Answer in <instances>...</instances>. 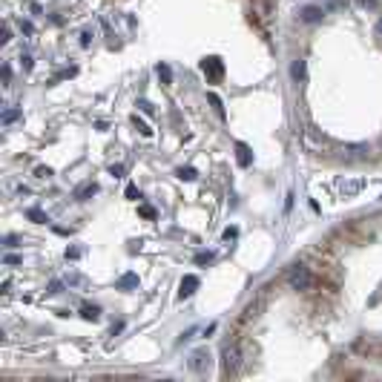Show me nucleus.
<instances>
[{
	"label": "nucleus",
	"mask_w": 382,
	"mask_h": 382,
	"mask_svg": "<svg viewBox=\"0 0 382 382\" xmlns=\"http://www.w3.org/2000/svg\"><path fill=\"white\" fill-rule=\"evenodd\" d=\"M198 284H201V282H198V276H193V273L184 276L181 284H178V299H190V296L198 290Z\"/></svg>",
	"instance_id": "3"
},
{
	"label": "nucleus",
	"mask_w": 382,
	"mask_h": 382,
	"mask_svg": "<svg viewBox=\"0 0 382 382\" xmlns=\"http://www.w3.org/2000/svg\"><path fill=\"white\" fill-rule=\"evenodd\" d=\"M0 290H3V293H9V290H12V279H6V282L0 284Z\"/></svg>",
	"instance_id": "38"
},
{
	"label": "nucleus",
	"mask_w": 382,
	"mask_h": 382,
	"mask_svg": "<svg viewBox=\"0 0 382 382\" xmlns=\"http://www.w3.org/2000/svg\"><path fill=\"white\" fill-rule=\"evenodd\" d=\"M236 236H239V230H236V227H227V230H224V239H227V241L236 239Z\"/></svg>",
	"instance_id": "31"
},
{
	"label": "nucleus",
	"mask_w": 382,
	"mask_h": 382,
	"mask_svg": "<svg viewBox=\"0 0 382 382\" xmlns=\"http://www.w3.org/2000/svg\"><path fill=\"white\" fill-rule=\"evenodd\" d=\"M287 284H290V290H311L313 273L305 265H293L287 270Z\"/></svg>",
	"instance_id": "2"
},
{
	"label": "nucleus",
	"mask_w": 382,
	"mask_h": 382,
	"mask_svg": "<svg viewBox=\"0 0 382 382\" xmlns=\"http://www.w3.org/2000/svg\"><path fill=\"white\" fill-rule=\"evenodd\" d=\"M259 311H262V299H256V302H250L247 308H244V319H253V316H259Z\"/></svg>",
	"instance_id": "17"
},
{
	"label": "nucleus",
	"mask_w": 382,
	"mask_h": 382,
	"mask_svg": "<svg viewBox=\"0 0 382 382\" xmlns=\"http://www.w3.org/2000/svg\"><path fill=\"white\" fill-rule=\"evenodd\" d=\"M20 115H23V112H20V109H15V107H12V109H6V112L0 115V124H3V126H9V124H15V121H18Z\"/></svg>",
	"instance_id": "13"
},
{
	"label": "nucleus",
	"mask_w": 382,
	"mask_h": 382,
	"mask_svg": "<svg viewBox=\"0 0 382 382\" xmlns=\"http://www.w3.org/2000/svg\"><path fill=\"white\" fill-rule=\"evenodd\" d=\"M89 37H92V32H80V46H89Z\"/></svg>",
	"instance_id": "35"
},
{
	"label": "nucleus",
	"mask_w": 382,
	"mask_h": 382,
	"mask_svg": "<svg viewBox=\"0 0 382 382\" xmlns=\"http://www.w3.org/2000/svg\"><path fill=\"white\" fill-rule=\"evenodd\" d=\"M12 83V69H9V63H3V87H9Z\"/></svg>",
	"instance_id": "28"
},
{
	"label": "nucleus",
	"mask_w": 382,
	"mask_h": 382,
	"mask_svg": "<svg viewBox=\"0 0 382 382\" xmlns=\"http://www.w3.org/2000/svg\"><path fill=\"white\" fill-rule=\"evenodd\" d=\"M322 15H325L322 6H305V9L299 12V20H302V23H316V20H322Z\"/></svg>",
	"instance_id": "7"
},
{
	"label": "nucleus",
	"mask_w": 382,
	"mask_h": 382,
	"mask_svg": "<svg viewBox=\"0 0 382 382\" xmlns=\"http://www.w3.org/2000/svg\"><path fill=\"white\" fill-rule=\"evenodd\" d=\"M241 365H244V351L241 345H224L222 348V373L224 376H236L241 371Z\"/></svg>",
	"instance_id": "1"
},
{
	"label": "nucleus",
	"mask_w": 382,
	"mask_h": 382,
	"mask_svg": "<svg viewBox=\"0 0 382 382\" xmlns=\"http://www.w3.org/2000/svg\"><path fill=\"white\" fill-rule=\"evenodd\" d=\"M3 244H6V247H15V244H18V236H6V239H3Z\"/></svg>",
	"instance_id": "34"
},
{
	"label": "nucleus",
	"mask_w": 382,
	"mask_h": 382,
	"mask_svg": "<svg viewBox=\"0 0 382 382\" xmlns=\"http://www.w3.org/2000/svg\"><path fill=\"white\" fill-rule=\"evenodd\" d=\"M213 253H210V250H207V253H196V265H210V262H213Z\"/></svg>",
	"instance_id": "19"
},
{
	"label": "nucleus",
	"mask_w": 382,
	"mask_h": 382,
	"mask_svg": "<svg viewBox=\"0 0 382 382\" xmlns=\"http://www.w3.org/2000/svg\"><path fill=\"white\" fill-rule=\"evenodd\" d=\"M124 196L130 198V201H138V198H141V193H138V187H135V184H130V187H126V193H124Z\"/></svg>",
	"instance_id": "20"
},
{
	"label": "nucleus",
	"mask_w": 382,
	"mask_h": 382,
	"mask_svg": "<svg viewBox=\"0 0 382 382\" xmlns=\"http://www.w3.org/2000/svg\"><path fill=\"white\" fill-rule=\"evenodd\" d=\"M80 316L87 322H98L101 319V308H95V305H87V308H80Z\"/></svg>",
	"instance_id": "11"
},
{
	"label": "nucleus",
	"mask_w": 382,
	"mask_h": 382,
	"mask_svg": "<svg viewBox=\"0 0 382 382\" xmlns=\"http://www.w3.org/2000/svg\"><path fill=\"white\" fill-rule=\"evenodd\" d=\"M290 78H293L296 83H305V80H308V63H305L302 58H296V61L290 63Z\"/></svg>",
	"instance_id": "5"
},
{
	"label": "nucleus",
	"mask_w": 382,
	"mask_h": 382,
	"mask_svg": "<svg viewBox=\"0 0 382 382\" xmlns=\"http://www.w3.org/2000/svg\"><path fill=\"white\" fill-rule=\"evenodd\" d=\"M78 256H80L78 247H66V259H78Z\"/></svg>",
	"instance_id": "33"
},
{
	"label": "nucleus",
	"mask_w": 382,
	"mask_h": 382,
	"mask_svg": "<svg viewBox=\"0 0 382 382\" xmlns=\"http://www.w3.org/2000/svg\"><path fill=\"white\" fill-rule=\"evenodd\" d=\"M35 176H37V178H46V176H52V173H49V167H37Z\"/></svg>",
	"instance_id": "32"
},
{
	"label": "nucleus",
	"mask_w": 382,
	"mask_h": 382,
	"mask_svg": "<svg viewBox=\"0 0 382 382\" xmlns=\"http://www.w3.org/2000/svg\"><path fill=\"white\" fill-rule=\"evenodd\" d=\"M133 121H135V126H138V133H141V135H147V138H150V135H152V130H150V126L144 124V121H138V115H135Z\"/></svg>",
	"instance_id": "21"
},
{
	"label": "nucleus",
	"mask_w": 382,
	"mask_h": 382,
	"mask_svg": "<svg viewBox=\"0 0 382 382\" xmlns=\"http://www.w3.org/2000/svg\"><path fill=\"white\" fill-rule=\"evenodd\" d=\"M95 193H98V184L95 181H83L80 187H75V201H89Z\"/></svg>",
	"instance_id": "4"
},
{
	"label": "nucleus",
	"mask_w": 382,
	"mask_h": 382,
	"mask_svg": "<svg viewBox=\"0 0 382 382\" xmlns=\"http://www.w3.org/2000/svg\"><path fill=\"white\" fill-rule=\"evenodd\" d=\"M26 216H29V219H32L35 224H46V222H49V219H46V213H44V210H37V207L26 210Z\"/></svg>",
	"instance_id": "16"
},
{
	"label": "nucleus",
	"mask_w": 382,
	"mask_h": 382,
	"mask_svg": "<svg viewBox=\"0 0 382 382\" xmlns=\"http://www.w3.org/2000/svg\"><path fill=\"white\" fill-rule=\"evenodd\" d=\"M118 284H121V287H133V284H138V279H135V276L130 273V276H124V279H121Z\"/></svg>",
	"instance_id": "26"
},
{
	"label": "nucleus",
	"mask_w": 382,
	"mask_h": 382,
	"mask_svg": "<svg viewBox=\"0 0 382 382\" xmlns=\"http://www.w3.org/2000/svg\"><path fill=\"white\" fill-rule=\"evenodd\" d=\"M138 107H141V112H147V115H152V104H150V101H138Z\"/></svg>",
	"instance_id": "30"
},
{
	"label": "nucleus",
	"mask_w": 382,
	"mask_h": 382,
	"mask_svg": "<svg viewBox=\"0 0 382 382\" xmlns=\"http://www.w3.org/2000/svg\"><path fill=\"white\" fill-rule=\"evenodd\" d=\"M207 98H210V104H213L216 115H219V118H224V104H222V98H219V95H216V92H210V95H207Z\"/></svg>",
	"instance_id": "18"
},
{
	"label": "nucleus",
	"mask_w": 382,
	"mask_h": 382,
	"mask_svg": "<svg viewBox=\"0 0 382 382\" xmlns=\"http://www.w3.org/2000/svg\"><path fill=\"white\" fill-rule=\"evenodd\" d=\"M359 190H362V181H342L339 184V193H345V196H354Z\"/></svg>",
	"instance_id": "12"
},
{
	"label": "nucleus",
	"mask_w": 382,
	"mask_h": 382,
	"mask_svg": "<svg viewBox=\"0 0 382 382\" xmlns=\"http://www.w3.org/2000/svg\"><path fill=\"white\" fill-rule=\"evenodd\" d=\"M207 365H210V354H207V351H196V354L190 356V368L196 373L207 371Z\"/></svg>",
	"instance_id": "6"
},
{
	"label": "nucleus",
	"mask_w": 382,
	"mask_h": 382,
	"mask_svg": "<svg viewBox=\"0 0 382 382\" xmlns=\"http://www.w3.org/2000/svg\"><path fill=\"white\" fill-rule=\"evenodd\" d=\"M20 32H26V35H35V23H29V20H20Z\"/></svg>",
	"instance_id": "27"
},
{
	"label": "nucleus",
	"mask_w": 382,
	"mask_h": 382,
	"mask_svg": "<svg viewBox=\"0 0 382 382\" xmlns=\"http://www.w3.org/2000/svg\"><path fill=\"white\" fill-rule=\"evenodd\" d=\"M20 66L26 72H32V66H35V61H32V55H20Z\"/></svg>",
	"instance_id": "22"
},
{
	"label": "nucleus",
	"mask_w": 382,
	"mask_h": 382,
	"mask_svg": "<svg viewBox=\"0 0 382 382\" xmlns=\"http://www.w3.org/2000/svg\"><path fill=\"white\" fill-rule=\"evenodd\" d=\"M345 152L351 155V158H362V155H368V144H345Z\"/></svg>",
	"instance_id": "10"
},
{
	"label": "nucleus",
	"mask_w": 382,
	"mask_h": 382,
	"mask_svg": "<svg viewBox=\"0 0 382 382\" xmlns=\"http://www.w3.org/2000/svg\"><path fill=\"white\" fill-rule=\"evenodd\" d=\"M176 176L181 178V181H196L198 173H196L193 167H178V169H176Z\"/></svg>",
	"instance_id": "14"
},
{
	"label": "nucleus",
	"mask_w": 382,
	"mask_h": 382,
	"mask_svg": "<svg viewBox=\"0 0 382 382\" xmlns=\"http://www.w3.org/2000/svg\"><path fill=\"white\" fill-rule=\"evenodd\" d=\"M126 173V167L124 164H112V167H109V176H115V178H121Z\"/></svg>",
	"instance_id": "23"
},
{
	"label": "nucleus",
	"mask_w": 382,
	"mask_h": 382,
	"mask_svg": "<svg viewBox=\"0 0 382 382\" xmlns=\"http://www.w3.org/2000/svg\"><path fill=\"white\" fill-rule=\"evenodd\" d=\"M49 293H61V282H52V284H49Z\"/></svg>",
	"instance_id": "36"
},
{
	"label": "nucleus",
	"mask_w": 382,
	"mask_h": 382,
	"mask_svg": "<svg viewBox=\"0 0 382 382\" xmlns=\"http://www.w3.org/2000/svg\"><path fill=\"white\" fill-rule=\"evenodd\" d=\"M376 32H379V35H382V18H379V23H376Z\"/></svg>",
	"instance_id": "39"
},
{
	"label": "nucleus",
	"mask_w": 382,
	"mask_h": 382,
	"mask_svg": "<svg viewBox=\"0 0 382 382\" xmlns=\"http://www.w3.org/2000/svg\"><path fill=\"white\" fill-rule=\"evenodd\" d=\"M20 262H23V259H20V256H15V253H6V256H3V265H20Z\"/></svg>",
	"instance_id": "24"
},
{
	"label": "nucleus",
	"mask_w": 382,
	"mask_h": 382,
	"mask_svg": "<svg viewBox=\"0 0 382 382\" xmlns=\"http://www.w3.org/2000/svg\"><path fill=\"white\" fill-rule=\"evenodd\" d=\"M201 69H204V72H210L213 78H219V75L224 72V66H222V58H204V61H201Z\"/></svg>",
	"instance_id": "8"
},
{
	"label": "nucleus",
	"mask_w": 382,
	"mask_h": 382,
	"mask_svg": "<svg viewBox=\"0 0 382 382\" xmlns=\"http://www.w3.org/2000/svg\"><path fill=\"white\" fill-rule=\"evenodd\" d=\"M236 155H239V164L241 167H250V164H253V152H250V147L247 144H236Z\"/></svg>",
	"instance_id": "9"
},
{
	"label": "nucleus",
	"mask_w": 382,
	"mask_h": 382,
	"mask_svg": "<svg viewBox=\"0 0 382 382\" xmlns=\"http://www.w3.org/2000/svg\"><path fill=\"white\" fill-rule=\"evenodd\" d=\"M359 3H362L365 9H376V0H359Z\"/></svg>",
	"instance_id": "37"
},
{
	"label": "nucleus",
	"mask_w": 382,
	"mask_h": 382,
	"mask_svg": "<svg viewBox=\"0 0 382 382\" xmlns=\"http://www.w3.org/2000/svg\"><path fill=\"white\" fill-rule=\"evenodd\" d=\"M9 40H12V29H9V26H3V35H0V44L6 46Z\"/></svg>",
	"instance_id": "29"
},
{
	"label": "nucleus",
	"mask_w": 382,
	"mask_h": 382,
	"mask_svg": "<svg viewBox=\"0 0 382 382\" xmlns=\"http://www.w3.org/2000/svg\"><path fill=\"white\" fill-rule=\"evenodd\" d=\"M138 213H141L144 219H155V210H152L150 204H141V207H138Z\"/></svg>",
	"instance_id": "25"
},
{
	"label": "nucleus",
	"mask_w": 382,
	"mask_h": 382,
	"mask_svg": "<svg viewBox=\"0 0 382 382\" xmlns=\"http://www.w3.org/2000/svg\"><path fill=\"white\" fill-rule=\"evenodd\" d=\"M155 72H158V78L164 80L167 87H169V83H173V69H169L167 63H158V66H155Z\"/></svg>",
	"instance_id": "15"
}]
</instances>
